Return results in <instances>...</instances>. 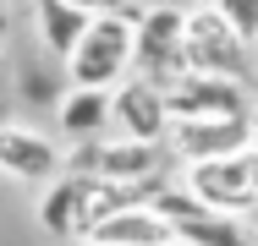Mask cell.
<instances>
[{"label": "cell", "mask_w": 258, "mask_h": 246, "mask_svg": "<svg viewBox=\"0 0 258 246\" xmlns=\"http://www.w3.org/2000/svg\"><path fill=\"white\" fill-rule=\"evenodd\" d=\"M132 55H138V6L115 11V17H94L83 44L66 60V88H99L115 93L132 77Z\"/></svg>", "instance_id": "obj_1"}, {"label": "cell", "mask_w": 258, "mask_h": 246, "mask_svg": "<svg viewBox=\"0 0 258 246\" xmlns=\"http://www.w3.org/2000/svg\"><path fill=\"white\" fill-rule=\"evenodd\" d=\"M149 208L176 230V241H187V246H258V224L253 219H231V213L204 208L181 181H165Z\"/></svg>", "instance_id": "obj_2"}, {"label": "cell", "mask_w": 258, "mask_h": 246, "mask_svg": "<svg viewBox=\"0 0 258 246\" xmlns=\"http://www.w3.org/2000/svg\"><path fill=\"white\" fill-rule=\"evenodd\" d=\"M170 164V148L159 143H132V137H99V143H83L66 153V170L72 175H88V181H110V186H149L165 175Z\"/></svg>", "instance_id": "obj_3"}, {"label": "cell", "mask_w": 258, "mask_h": 246, "mask_svg": "<svg viewBox=\"0 0 258 246\" xmlns=\"http://www.w3.org/2000/svg\"><path fill=\"white\" fill-rule=\"evenodd\" d=\"M132 71L149 82H176L187 71V6H143L138 11V55Z\"/></svg>", "instance_id": "obj_4"}, {"label": "cell", "mask_w": 258, "mask_h": 246, "mask_svg": "<svg viewBox=\"0 0 258 246\" xmlns=\"http://www.w3.org/2000/svg\"><path fill=\"white\" fill-rule=\"evenodd\" d=\"M247 66H253V44H242L214 6H187V71L247 82Z\"/></svg>", "instance_id": "obj_5"}, {"label": "cell", "mask_w": 258, "mask_h": 246, "mask_svg": "<svg viewBox=\"0 0 258 246\" xmlns=\"http://www.w3.org/2000/svg\"><path fill=\"white\" fill-rule=\"evenodd\" d=\"M253 104L258 98H247V82H231V77L181 71L176 82H165L170 120H236V115H253Z\"/></svg>", "instance_id": "obj_6"}, {"label": "cell", "mask_w": 258, "mask_h": 246, "mask_svg": "<svg viewBox=\"0 0 258 246\" xmlns=\"http://www.w3.org/2000/svg\"><path fill=\"white\" fill-rule=\"evenodd\" d=\"M0 175L6 181H22V186H50L66 175V153L50 132L39 126H22V120H6L0 126Z\"/></svg>", "instance_id": "obj_7"}, {"label": "cell", "mask_w": 258, "mask_h": 246, "mask_svg": "<svg viewBox=\"0 0 258 246\" xmlns=\"http://www.w3.org/2000/svg\"><path fill=\"white\" fill-rule=\"evenodd\" d=\"M170 159L187 170V164H209V159H236L253 148V115H236V120H170Z\"/></svg>", "instance_id": "obj_8"}, {"label": "cell", "mask_w": 258, "mask_h": 246, "mask_svg": "<svg viewBox=\"0 0 258 246\" xmlns=\"http://www.w3.org/2000/svg\"><path fill=\"white\" fill-rule=\"evenodd\" d=\"M110 132H115V137H132V143H159L165 148V137H170L165 88L132 71V77L110 93Z\"/></svg>", "instance_id": "obj_9"}, {"label": "cell", "mask_w": 258, "mask_h": 246, "mask_svg": "<svg viewBox=\"0 0 258 246\" xmlns=\"http://www.w3.org/2000/svg\"><path fill=\"white\" fill-rule=\"evenodd\" d=\"M55 126H60V137H72V148L110 137V93H99V88H66L60 104H55Z\"/></svg>", "instance_id": "obj_10"}, {"label": "cell", "mask_w": 258, "mask_h": 246, "mask_svg": "<svg viewBox=\"0 0 258 246\" xmlns=\"http://www.w3.org/2000/svg\"><path fill=\"white\" fill-rule=\"evenodd\" d=\"M88 241H104V246H170L176 230L159 219L149 202H138V208H121L115 219H104Z\"/></svg>", "instance_id": "obj_11"}, {"label": "cell", "mask_w": 258, "mask_h": 246, "mask_svg": "<svg viewBox=\"0 0 258 246\" xmlns=\"http://www.w3.org/2000/svg\"><path fill=\"white\" fill-rule=\"evenodd\" d=\"M33 22H39V44L66 66V60H72V49L83 44V33H88V22H94V17H83V11H77V6H66V0H33Z\"/></svg>", "instance_id": "obj_12"}, {"label": "cell", "mask_w": 258, "mask_h": 246, "mask_svg": "<svg viewBox=\"0 0 258 246\" xmlns=\"http://www.w3.org/2000/svg\"><path fill=\"white\" fill-rule=\"evenodd\" d=\"M214 11L236 28L242 44H258V0H214Z\"/></svg>", "instance_id": "obj_13"}, {"label": "cell", "mask_w": 258, "mask_h": 246, "mask_svg": "<svg viewBox=\"0 0 258 246\" xmlns=\"http://www.w3.org/2000/svg\"><path fill=\"white\" fill-rule=\"evenodd\" d=\"M66 6H77L83 17H115V11H132V0H66Z\"/></svg>", "instance_id": "obj_14"}, {"label": "cell", "mask_w": 258, "mask_h": 246, "mask_svg": "<svg viewBox=\"0 0 258 246\" xmlns=\"http://www.w3.org/2000/svg\"><path fill=\"white\" fill-rule=\"evenodd\" d=\"M6 39H11V11H6V0H0V49H6Z\"/></svg>", "instance_id": "obj_15"}, {"label": "cell", "mask_w": 258, "mask_h": 246, "mask_svg": "<svg viewBox=\"0 0 258 246\" xmlns=\"http://www.w3.org/2000/svg\"><path fill=\"white\" fill-rule=\"evenodd\" d=\"M77 246H104V241H77Z\"/></svg>", "instance_id": "obj_16"}, {"label": "cell", "mask_w": 258, "mask_h": 246, "mask_svg": "<svg viewBox=\"0 0 258 246\" xmlns=\"http://www.w3.org/2000/svg\"><path fill=\"white\" fill-rule=\"evenodd\" d=\"M198 6H214V0H198Z\"/></svg>", "instance_id": "obj_17"}, {"label": "cell", "mask_w": 258, "mask_h": 246, "mask_svg": "<svg viewBox=\"0 0 258 246\" xmlns=\"http://www.w3.org/2000/svg\"><path fill=\"white\" fill-rule=\"evenodd\" d=\"M170 246H187V241H170Z\"/></svg>", "instance_id": "obj_18"}]
</instances>
